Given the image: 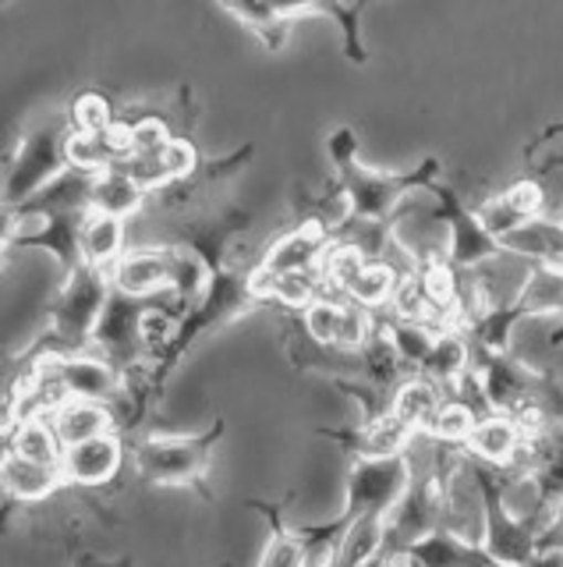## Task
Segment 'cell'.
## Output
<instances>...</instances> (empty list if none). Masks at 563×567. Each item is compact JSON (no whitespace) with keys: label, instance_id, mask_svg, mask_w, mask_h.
Listing matches in <instances>:
<instances>
[{"label":"cell","instance_id":"cell-11","mask_svg":"<svg viewBox=\"0 0 563 567\" xmlns=\"http://www.w3.org/2000/svg\"><path fill=\"white\" fill-rule=\"evenodd\" d=\"M181 245H143L125 248L111 262V284L117 291L128 295H174V280H178Z\"/></svg>","mask_w":563,"mask_h":567},{"label":"cell","instance_id":"cell-4","mask_svg":"<svg viewBox=\"0 0 563 567\" xmlns=\"http://www.w3.org/2000/svg\"><path fill=\"white\" fill-rule=\"evenodd\" d=\"M114 291L111 270L96 262H82L79 270L64 277L61 291L50 306V327L32 344L22 362L40 359V354H75L93 344V330L100 323V312L107 306V298Z\"/></svg>","mask_w":563,"mask_h":567},{"label":"cell","instance_id":"cell-10","mask_svg":"<svg viewBox=\"0 0 563 567\" xmlns=\"http://www.w3.org/2000/svg\"><path fill=\"white\" fill-rule=\"evenodd\" d=\"M90 213L93 209H61V213H50V217H40V224L32 230H22V227L4 230V256H11L14 248H43V252L58 259V266L67 277L85 262L82 235H85Z\"/></svg>","mask_w":563,"mask_h":567},{"label":"cell","instance_id":"cell-34","mask_svg":"<svg viewBox=\"0 0 563 567\" xmlns=\"http://www.w3.org/2000/svg\"><path fill=\"white\" fill-rule=\"evenodd\" d=\"M67 121H72L75 132L93 135V132H107L111 124L117 121V114H114V106H111L107 96L96 93V89H85V93H79L72 100V106H67Z\"/></svg>","mask_w":563,"mask_h":567},{"label":"cell","instance_id":"cell-8","mask_svg":"<svg viewBox=\"0 0 563 567\" xmlns=\"http://www.w3.org/2000/svg\"><path fill=\"white\" fill-rule=\"evenodd\" d=\"M156 298L160 295L143 298V295H128V291L114 288L107 306L100 312V323L93 330V348L121 369V377H132V372L143 369L138 359L149 351L143 323H146V312Z\"/></svg>","mask_w":563,"mask_h":567},{"label":"cell","instance_id":"cell-9","mask_svg":"<svg viewBox=\"0 0 563 567\" xmlns=\"http://www.w3.org/2000/svg\"><path fill=\"white\" fill-rule=\"evenodd\" d=\"M302 330L312 344L358 351L368 344V337L376 333V312L351 298L341 301V298L320 295L312 306L302 309Z\"/></svg>","mask_w":563,"mask_h":567},{"label":"cell","instance_id":"cell-13","mask_svg":"<svg viewBox=\"0 0 563 567\" xmlns=\"http://www.w3.org/2000/svg\"><path fill=\"white\" fill-rule=\"evenodd\" d=\"M125 433H103V436H90L79 443H67L61 454V472L67 486L79 489H96L107 486L111 478L125 465Z\"/></svg>","mask_w":563,"mask_h":567},{"label":"cell","instance_id":"cell-14","mask_svg":"<svg viewBox=\"0 0 563 567\" xmlns=\"http://www.w3.org/2000/svg\"><path fill=\"white\" fill-rule=\"evenodd\" d=\"M337 238V230H333L330 220L323 217H309L302 220L294 230L288 235H280L262 259L252 266L256 274H284V270H309V266H320L323 262V252L333 245Z\"/></svg>","mask_w":563,"mask_h":567},{"label":"cell","instance_id":"cell-35","mask_svg":"<svg viewBox=\"0 0 563 567\" xmlns=\"http://www.w3.org/2000/svg\"><path fill=\"white\" fill-rule=\"evenodd\" d=\"M132 121V135H135V153H160L170 135V124L160 114H143V117H128Z\"/></svg>","mask_w":563,"mask_h":567},{"label":"cell","instance_id":"cell-27","mask_svg":"<svg viewBox=\"0 0 563 567\" xmlns=\"http://www.w3.org/2000/svg\"><path fill=\"white\" fill-rule=\"evenodd\" d=\"M4 447L19 451L32 461H46V465H61L64 440L58 436L54 422L50 419H25L14 422L11 430H4Z\"/></svg>","mask_w":563,"mask_h":567},{"label":"cell","instance_id":"cell-19","mask_svg":"<svg viewBox=\"0 0 563 567\" xmlns=\"http://www.w3.org/2000/svg\"><path fill=\"white\" fill-rule=\"evenodd\" d=\"M0 483H4L8 501H19V504H40L46 496H54L61 486H67L61 465L32 461L11 447H4V457H0Z\"/></svg>","mask_w":563,"mask_h":567},{"label":"cell","instance_id":"cell-25","mask_svg":"<svg viewBox=\"0 0 563 567\" xmlns=\"http://www.w3.org/2000/svg\"><path fill=\"white\" fill-rule=\"evenodd\" d=\"M439 404H444V386L432 383L429 377H421V372H411V377H404L397 383L390 408L404 422H411L418 433H426Z\"/></svg>","mask_w":563,"mask_h":567},{"label":"cell","instance_id":"cell-32","mask_svg":"<svg viewBox=\"0 0 563 567\" xmlns=\"http://www.w3.org/2000/svg\"><path fill=\"white\" fill-rule=\"evenodd\" d=\"M386 543V514H368V518H358L355 525L347 528L344 543L333 554V564H368L379 560Z\"/></svg>","mask_w":563,"mask_h":567},{"label":"cell","instance_id":"cell-24","mask_svg":"<svg viewBox=\"0 0 563 567\" xmlns=\"http://www.w3.org/2000/svg\"><path fill=\"white\" fill-rule=\"evenodd\" d=\"M146 188L128 177L121 167H107L96 174V188H93V209L96 213H111V217L128 220L135 217L138 209L146 203Z\"/></svg>","mask_w":563,"mask_h":567},{"label":"cell","instance_id":"cell-15","mask_svg":"<svg viewBox=\"0 0 563 567\" xmlns=\"http://www.w3.org/2000/svg\"><path fill=\"white\" fill-rule=\"evenodd\" d=\"M315 433L333 440L351 457H386V454H400V451H408L411 443L421 436L411 422H404L394 412V408L386 415L373 419V422H362L358 430H326V425H315Z\"/></svg>","mask_w":563,"mask_h":567},{"label":"cell","instance_id":"cell-23","mask_svg":"<svg viewBox=\"0 0 563 567\" xmlns=\"http://www.w3.org/2000/svg\"><path fill=\"white\" fill-rule=\"evenodd\" d=\"M503 248L514 259L524 262H560L563 259V224H553L545 217H532L528 224L514 227L500 238Z\"/></svg>","mask_w":563,"mask_h":567},{"label":"cell","instance_id":"cell-30","mask_svg":"<svg viewBox=\"0 0 563 567\" xmlns=\"http://www.w3.org/2000/svg\"><path fill=\"white\" fill-rule=\"evenodd\" d=\"M482 412L475 408L468 398L461 394H447L444 404L436 408V415L429 422V430L426 436L429 440H439V443H450V447H461V443L471 436V430L479 425Z\"/></svg>","mask_w":563,"mask_h":567},{"label":"cell","instance_id":"cell-17","mask_svg":"<svg viewBox=\"0 0 563 567\" xmlns=\"http://www.w3.org/2000/svg\"><path fill=\"white\" fill-rule=\"evenodd\" d=\"M58 377L67 386L72 398H93V401H117V394L125 390V377L121 369L103 359V354L75 351V354H54Z\"/></svg>","mask_w":563,"mask_h":567},{"label":"cell","instance_id":"cell-2","mask_svg":"<svg viewBox=\"0 0 563 567\" xmlns=\"http://www.w3.org/2000/svg\"><path fill=\"white\" fill-rule=\"evenodd\" d=\"M408 451L386 454V457H355L351 461L347 504H344L341 518L298 528V536H302V543H305V564L309 560H330L333 564V554H337V546L344 543L351 525H355L358 518H368V514H386L400 501L404 489H408L411 478H415V461Z\"/></svg>","mask_w":563,"mask_h":567},{"label":"cell","instance_id":"cell-31","mask_svg":"<svg viewBox=\"0 0 563 567\" xmlns=\"http://www.w3.org/2000/svg\"><path fill=\"white\" fill-rule=\"evenodd\" d=\"M249 507L262 511L270 522V543L262 549L259 564L262 567H294V564H305V543L298 536V528H288L280 522V507L277 504H262V501H249Z\"/></svg>","mask_w":563,"mask_h":567},{"label":"cell","instance_id":"cell-12","mask_svg":"<svg viewBox=\"0 0 563 567\" xmlns=\"http://www.w3.org/2000/svg\"><path fill=\"white\" fill-rule=\"evenodd\" d=\"M528 447V425L514 412H486L471 436L461 443L468 457H479L507 475H521V457Z\"/></svg>","mask_w":563,"mask_h":567},{"label":"cell","instance_id":"cell-29","mask_svg":"<svg viewBox=\"0 0 563 567\" xmlns=\"http://www.w3.org/2000/svg\"><path fill=\"white\" fill-rule=\"evenodd\" d=\"M223 11H231L238 22L249 29L252 35H259L267 50H284L288 47V18H280L273 11L270 0H217Z\"/></svg>","mask_w":563,"mask_h":567},{"label":"cell","instance_id":"cell-22","mask_svg":"<svg viewBox=\"0 0 563 567\" xmlns=\"http://www.w3.org/2000/svg\"><path fill=\"white\" fill-rule=\"evenodd\" d=\"M58 436L67 443H79V440H90V436H103V433H114L117 430V415L111 401H93V398H67L54 415Z\"/></svg>","mask_w":563,"mask_h":567},{"label":"cell","instance_id":"cell-26","mask_svg":"<svg viewBox=\"0 0 563 567\" xmlns=\"http://www.w3.org/2000/svg\"><path fill=\"white\" fill-rule=\"evenodd\" d=\"M400 274H408V270H397L390 259H368L362 266V274L347 284L344 298H351V301H358V306L379 312V309H386L394 301Z\"/></svg>","mask_w":563,"mask_h":567},{"label":"cell","instance_id":"cell-20","mask_svg":"<svg viewBox=\"0 0 563 567\" xmlns=\"http://www.w3.org/2000/svg\"><path fill=\"white\" fill-rule=\"evenodd\" d=\"M542 206H545L542 185L535 182V177H518V182L510 185L507 192L492 195L489 203L479 206V217H482V224L492 230V235L503 238L514 227L528 224L532 217H542Z\"/></svg>","mask_w":563,"mask_h":567},{"label":"cell","instance_id":"cell-38","mask_svg":"<svg viewBox=\"0 0 563 567\" xmlns=\"http://www.w3.org/2000/svg\"><path fill=\"white\" fill-rule=\"evenodd\" d=\"M556 164H563V153L556 156ZM560 266H563V259H560ZM550 344H563V309H560V316H556V330L550 333Z\"/></svg>","mask_w":563,"mask_h":567},{"label":"cell","instance_id":"cell-7","mask_svg":"<svg viewBox=\"0 0 563 567\" xmlns=\"http://www.w3.org/2000/svg\"><path fill=\"white\" fill-rule=\"evenodd\" d=\"M426 195H432L436 217L444 220L447 230H450L447 256H444L450 262V270H457V274H475V270H482V266L500 262V259L510 256L507 248H503V241L482 224L479 209H468L461 203V195H457L450 185L432 182V188Z\"/></svg>","mask_w":563,"mask_h":567},{"label":"cell","instance_id":"cell-18","mask_svg":"<svg viewBox=\"0 0 563 567\" xmlns=\"http://www.w3.org/2000/svg\"><path fill=\"white\" fill-rule=\"evenodd\" d=\"M273 11L280 18H298V14H326L337 22L341 35H344V53L351 58V64H368V47L362 40V14L373 0H270Z\"/></svg>","mask_w":563,"mask_h":567},{"label":"cell","instance_id":"cell-1","mask_svg":"<svg viewBox=\"0 0 563 567\" xmlns=\"http://www.w3.org/2000/svg\"><path fill=\"white\" fill-rule=\"evenodd\" d=\"M326 153L337 167V195L347 206L344 224H390L404 199H411L415 192H429L444 174L436 156L404 174L368 171L358 164V135L351 128H333L326 135Z\"/></svg>","mask_w":563,"mask_h":567},{"label":"cell","instance_id":"cell-37","mask_svg":"<svg viewBox=\"0 0 563 567\" xmlns=\"http://www.w3.org/2000/svg\"><path fill=\"white\" fill-rule=\"evenodd\" d=\"M545 557H560L563 560V489L553 496V518L545 525L542 539H539V560Z\"/></svg>","mask_w":563,"mask_h":567},{"label":"cell","instance_id":"cell-36","mask_svg":"<svg viewBox=\"0 0 563 567\" xmlns=\"http://www.w3.org/2000/svg\"><path fill=\"white\" fill-rule=\"evenodd\" d=\"M160 159L170 174V182H185V177L199 174V153L191 146L188 138H170L167 146L160 150Z\"/></svg>","mask_w":563,"mask_h":567},{"label":"cell","instance_id":"cell-3","mask_svg":"<svg viewBox=\"0 0 563 567\" xmlns=\"http://www.w3.org/2000/svg\"><path fill=\"white\" fill-rule=\"evenodd\" d=\"M465 468L482 504V546L497 564H532L539 560V539L553 518V504H539L535 514L514 518L507 507V472L465 454Z\"/></svg>","mask_w":563,"mask_h":567},{"label":"cell","instance_id":"cell-16","mask_svg":"<svg viewBox=\"0 0 563 567\" xmlns=\"http://www.w3.org/2000/svg\"><path fill=\"white\" fill-rule=\"evenodd\" d=\"M390 560L400 564H426V567H471V564H497L479 539H465L450 525H439L426 532L421 539L408 543Z\"/></svg>","mask_w":563,"mask_h":567},{"label":"cell","instance_id":"cell-21","mask_svg":"<svg viewBox=\"0 0 563 567\" xmlns=\"http://www.w3.org/2000/svg\"><path fill=\"white\" fill-rule=\"evenodd\" d=\"M471 362H475V351H471L468 330L461 323H447V327H439L429 359L421 362L418 372L444 386L447 394H453V390L461 386V380L471 372Z\"/></svg>","mask_w":563,"mask_h":567},{"label":"cell","instance_id":"cell-28","mask_svg":"<svg viewBox=\"0 0 563 567\" xmlns=\"http://www.w3.org/2000/svg\"><path fill=\"white\" fill-rule=\"evenodd\" d=\"M128 241V227L121 217H111V213H90L85 220V235H82V256L85 262H96V266H107L125 252Z\"/></svg>","mask_w":563,"mask_h":567},{"label":"cell","instance_id":"cell-33","mask_svg":"<svg viewBox=\"0 0 563 567\" xmlns=\"http://www.w3.org/2000/svg\"><path fill=\"white\" fill-rule=\"evenodd\" d=\"M373 259L355 238H333V245L323 252L320 270L326 277V288H337L341 295L347 291V284L362 274V266Z\"/></svg>","mask_w":563,"mask_h":567},{"label":"cell","instance_id":"cell-6","mask_svg":"<svg viewBox=\"0 0 563 567\" xmlns=\"http://www.w3.org/2000/svg\"><path fill=\"white\" fill-rule=\"evenodd\" d=\"M72 121H46L40 128L22 135L4 167V213L19 209L32 195L43 192L58 174L72 167L67 156V138H72Z\"/></svg>","mask_w":563,"mask_h":567},{"label":"cell","instance_id":"cell-5","mask_svg":"<svg viewBox=\"0 0 563 567\" xmlns=\"http://www.w3.org/2000/svg\"><path fill=\"white\" fill-rule=\"evenodd\" d=\"M227 433L223 415L206 433L188 436H132V468L146 486H199L213 461V447Z\"/></svg>","mask_w":563,"mask_h":567}]
</instances>
